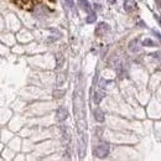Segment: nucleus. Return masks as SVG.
I'll list each match as a JSON object with an SVG mask.
<instances>
[{"instance_id": "1", "label": "nucleus", "mask_w": 161, "mask_h": 161, "mask_svg": "<svg viewBox=\"0 0 161 161\" xmlns=\"http://www.w3.org/2000/svg\"><path fill=\"white\" fill-rule=\"evenodd\" d=\"M11 2H13L16 6H19V8L24 9V10L31 11L32 9H34V6H35L39 2H41V0H11Z\"/></svg>"}, {"instance_id": "2", "label": "nucleus", "mask_w": 161, "mask_h": 161, "mask_svg": "<svg viewBox=\"0 0 161 161\" xmlns=\"http://www.w3.org/2000/svg\"><path fill=\"white\" fill-rule=\"evenodd\" d=\"M108 154H109V145L107 143H101V144H98V146L94 149V156L99 157V159L107 157Z\"/></svg>"}, {"instance_id": "3", "label": "nucleus", "mask_w": 161, "mask_h": 161, "mask_svg": "<svg viewBox=\"0 0 161 161\" xmlns=\"http://www.w3.org/2000/svg\"><path fill=\"white\" fill-rule=\"evenodd\" d=\"M68 118V112L67 109H64V108H58L57 112H56V120L57 121H63V120H66Z\"/></svg>"}, {"instance_id": "4", "label": "nucleus", "mask_w": 161, "mask_h": 161, "mask_svg": "<svg viewBox=\"0 0 161 161\" xmlns=\"http://www.w3.org/2000/svg\"><path fill=\"white\" fill-rule=\"evenodd\" d=\"M108 31H109V25L105 24V22H101L95 29V35L97 36H103L105 32H108Z\"/></svg>"}, {"instance_id": "5", "label": "nucleus", "mask_w": 161, "mask_h": 161, "mask_svg": "<svg viewBox=\"0 0 161 161\" xmlns=\"http://www.w3.org/2000/svg\"><path fill=\"white\" fill-rule=\"evenodd\" d=\"M136 9V3L134 0H125L124 2V10L126 13H133Z\"/></svg>"}, {"instance_id": "6", "label": "nucleus", "mask_w": 161, "mask_h": 161, "mask_svg": "<svg viewBox=\"0 0 161 161\" xmlns=\"http://www.w3.org/2000/svg\"><path fill=\"white\" fill-rule=\"evenodd\" d=\"M78 3H79V6L87 11V13H92V9H90V4L88 3V0H78Z\"/></svg>"}, {"instance_id": "7", "label": "nucleus", "mask_w": 161, "mask_h": 161, "mask_svg": "<svg viewBox=\"0 0 161 161\" xmlns=\"http://www.w3.org/2000/svg\"><path fill=\"white\" fill-rule=\"evenodd\" d=\"M104 95H105V94H104V92H103V90H98V92H95L94 98H93V99H94V103H95V104H99V102L104 98Z\"/></svg>"}, {"instance_id": "8", "label": "nucleus", "mask_w": 161, "mask_h": 161, "mask_svg": "<svg viewBox=\"0 0 161 161\" xmlns=\"http://www.w3.org/2000/svg\"><path fill=\"white\" fill-rule=\"evenodd\" d=\"M94 119L97 121H99V123L104 121V114H103V112L101 109H95L94 110Z\"/></svg>"}, {"instance_id": "9", "label": "nucleus", "mask_w": 161, "mask_h": 161, "mask_svg": "<svg viewBox=\"0 0 161 161\" xmlns=\"http://www.w3.org/2000/svg\"><path fill=\"white\" fill-rule=\"evenodd\" d=\"M138 44H139V40H138V39L133 40V41H132L130 44H129V50H130L132 52H136V51H139Z\"/></svg>"}, {"instance_id": "10", "label": "nucleus", "mask_w": 161, "mask_h": 161, "mask_svg": "<svg viewBox=\"0 0 161 161\" xmlns=\"http://www.w3.org/2000/svg\"><path fill=\"white\" fill-rule=\"evenodd\" d=\"M64 81H66V76H64V73H59L57 76V81H56V84L57 86H62L64 83Z\"/></svg>"}, {"instance_id": "11", "label": "nucleus", "mask_w": 161, "mask_h": 161, "mask_svg": "<svg viewBox=\"0 0 161 161\" xmlns=\"http://www.w3.org/2000/svg\"><path fill=\"white\" fill-rule=\"evenodd\" d=\"M95 19H97V15H95L94 13H89V15L87 16L86 21H87L88 24H92V22H94V21H95Z\"/></svg>"}, {"instance_id": "12", "label": "nucleus", "mask_w": 161, "mask_h": 161, "mask_svg": "<svg viewBox=\"0 0 161 161\" xmlns=\"http://www.w3.org/2000/svg\"><path fill=\"white\" fill-rule=\"evenodd\" d=\"M143 45H144V46H148V47H155V46H156V44H155L152 40H150V39H145V40L143 41Z\"/></svg>"}, {"instance_id": "13", "label": "nucleus", "mask_w": 161, "mask_h": 161, "mask_svg": "<svg viewBox=\"0 0 161 161\" xmlns=\"http://www.w3.org/2000/svg\"><path fill=\"white\" fill-rule=\"evenodd\" d=\"M56 58H57V64H56V67H57V68H61L62 64H63V62H64L63 56H62V55H58V56H56Z\"/></svg>"}, {"instance_id": "14", "label": "nucleus", "mask_w": 161, "mask_h": 161, "mask_svg": "<svg viewBox=\"0 0 161 161\" xmlns=\"http://www.w3.org/2000/svg\"><path fill=\"white\" fill-rule=\"evenodd\" d=\"M63 94H64V90H55L53 92V97H55V98H62Z\"/></svg>"}, {"instance_id": "15", "label": "nucleus", "mask_w": 161, "mask_h": 161, "mask_svg": "<svg viewBox=\"0 0 161 161\" xmlns=\"http://www.w3.org/2000/svg\"><path fill=\"white\" fill-rule=\"evenodd\" d=\"M64 2H66V5L68 6V8H73V0H64Z\"/></svg>"}, {"instance_id": "16", "label": "nucleus", "mask_w": 161, "mask_h": 161, "mask_svg": "<svg viewBox=\"0 0 161 161\" xmlns=\"http://www.w3.org/2000/svg\"><path fill=\"white\" fill-rule=\"evenodd\" d=\"M155 35H156V36H157V39H159V40L161 41V35L159 34V32H157V31H155Z\"/></svg>"}, {"instance_id": "17", "label": "nucleus", "mask_w": 161, "mask_h": 161, "mask_svg": "<svg viewBox=\"0 0 161 161\" xmlns=\"http://www.w3.org/2000/svg\"><path fill=\"white\" fill-rule=\"evenodd\" d=\"M108 2H109V3H112V4H113V3H115V0H108Z\"/></svg>"}]
</instances>
